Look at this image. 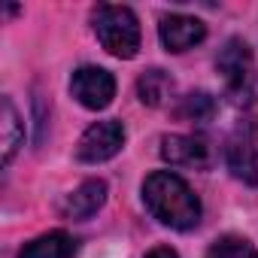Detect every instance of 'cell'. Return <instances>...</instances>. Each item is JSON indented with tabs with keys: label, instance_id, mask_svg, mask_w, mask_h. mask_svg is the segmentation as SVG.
Instances as JSON below:
<instances>
[{
	"label": "cell",
	"instance_id": "6da1fadb",
	"mask_svg": "<svg viewBox=\"0 0 258 258\" xmlns=\"http://www.w3.org/2000/svg\"><path fill=\"white\" fill-rule=\"evenodd\" d=\"M143 201H146L149 213L161 225H167L173 231H191L201 222V201H198V195L191 191V185L182 176H176L170 170H155V173L146 176Z\"/></svg>",
	"mask_w": 258,
	"mask_h": 258
},
{
	"label": "cell",
	"instance_id": "7a4b0ae2",
	"mask_svg": "<svg viewBox=\"0 0 258 258\" xmlns=\"http://www.w3.org/2000/svg\"><path fill=\"white\" fill-rule=\"evenodd\" d=\"M94 34L103 43V49L115 58H134L140 49V22L127 7L100 4L91 13Z\"/></svg>",
	"mask_w": 258,
	"mask_h": 258
},
{
	"label": "cell",
	"instance_id": "3957f363",
	"mask_svg": "<svg viewBox=\"0 0 258 258\" xmlns=\"http://www.w3.org/2000/svg\"><path fill=\"white\" fill-rule=\"evenodd\" d=\"M216 70L222 73V82L237 103L255 100V94H258V61H255V52L246 40H240V37L228 40L216 58Z\"/></svg>",
	"mask_w": 258,
	"mask_h": 258
},
{
	"label": "cell",
	"instance_id": "277c9868",
	"mask_svg": "<svg viewBox=\"0 0 258 258\" xmlns=\"http://www.w3.org/2000/svg\"><path fill=\"white\" fill-rule=\"evenodd\" d=\"M225 161H228V170L240 182L258 185V131H255V121H240L234 127L228 149H225Z\"/></svg>",
	"mask_w": 258,
	"mask_h": 258
},
{
	"label": "cell",
	"instance_id": "5b68a950",
	"mask_svg": "<svg viewBox=\"0 0 258 258\" xmlns=\"http://www.w3.org/2000/svg\"><path fill=\"white\" fill-rule=\"evenodd\" d=\"M121 146H124V124L118 118L94 121L76 143V158L85 164H100V161H109L112 155H118Z\"/></svg>",
	"mask_w": 258,
	"mask_h": 258
},
{
	"label": "cell",
	"instance_id": "8992f818",
	"mask_svg": "<svg viewBox=\"0 0 258 258\" xmlns=\"http://www.w3.org/2000/svg\"><path fill=\"white\" fill-rule=\"evenodd\" d=\"M70 91L85 109H103L115 97V79L103 67H79L70 79Z\"/></svg>",
	"mask_w": 258,
	"mask_h": 258
},
{
	"label": "cell",
	"instance_id": "52a82bcc",
	"mask_svg": "<svg viewBox=\"0 0 258 258\" xmlns=\"http://www.w3.org/2000/svg\"><path fill=\"white\" fill-rule=\"evenodd\" d=\"M161 158L170 167L204 170V167H210V143L204 137H195V134H173V137H164Z\"/></svg>",
	"mask_w": 258,
	"mask_h": 258
},
{
	"label": "cell",
	"instance_id": "ba28073f",
	"mask_svg": "<svg viewBox=\"0 0 258 258\" xmlns=\"http://www.w3.org/2000/svg\"><path fill=\"white\" fill-rule=\"evenodd\" d=\"M158 37L167 52H188L207 37V25L195 16H164L158 25Z\"/></svg>",
	"mask_w": 258,
	"mask_h": 258
},
{
	"label": "cell",
	"instance_id": "9c48e42d",
	"mask_svg": "<svg viewBox=\"0 0 258 258\" xmlns=\"http://www.w3.org/2000/svg\"><path fill=\"white\" fill-rule=\"evenodd\" d=\"M106 204V182L103 179H85L76 191H70L61 204V213L67 219H88Z\"/></svg>",
	"mask_w": 258,
	"mask_h": 258
},
{
	"label": "cell",
	"instance_id": "30bf717a",
	"mask_svg": "<svg viewBox=\"0 0 258 258\" xmlns=\"http://www.w3.org/2000/svg\"><path fill=\"white\" fill-rule=\"evenodd\" d=\"M76 252H79V243L73 234L49 231V234H40L31 243H25L19 258H76Z\"/></svg>",
	"mask_w": 258,
	"mask_h": 258
},
{
	"label": "cell",
	"instance_id": "8fae6325",
	"mask_svg": "<svg viewBox=\"0 0 258 258\" xmlns=\"http://www.w3.org/2000/svg\"><path fill=\"white\" fill-rule=\"evenodd\" d=\"M0 134H4V164H10L25 140V127H22V118L13 106L10 97L0 100Z\"/></svg>",
	"mask_w": 258,
	"mask_h": 258
},
{
	"label": "cell",
	"instance_id": "7c38bea8",
	"mask_svg": "<svg viewBox=\"0 0 258 258\" xmlns=\"http://www.w3.org/2000/svg\"><path fill=\"white\" fill-rule=\"evenodd\" d=\"M137 94L146 106H161L167 103V97L173 94V79L161 70V67H152L146 70L140 79H137Z\"/></svg>",
	"mask_w": 258,
	"mask_h": 258
},
{
	"label": "cell",
	"instance_id": "4fadbf2b",
	"mask_svg": "<svg viewBox=\"0 0 258 258\" xmlns=\"http://www.w3.org/2000/svg\"><path fill=\"white\" fill-rule=\"evenodd\" d=\"M216 109H219V103L207 91H195V94L182 97V103H179V115L188 121H210L216 115Z\"/></svg>",
	"mask_w": 258,
	"mask_h": 258
},
{
	"label": "cell",
	"instance_id": "5bb4252c",
	"mask_svg": "<svg viewBox=\"0 0 258 258\" xmlns=\"http://www.w3.org/2000/svg\"><path fill=\"white\" fill-rule=\"evenodd\" d=\"M207 258H258V249H255L249 240L228 234V237H219V240L207 249Z\"/></svg>",
	"mask_w": 258,
	"mask_h": 258
},
{
	"label": "cell",
	"instance_id": "9a60e30c",
	"mask_svg": "<svg viewBox=\"0 0 258 258\" xmlns=\"http://www.w3.org/2000/svg\"><path fill=\"white\" fill-rule=\"evenodd\" d=\"M146 258H179V255H176V252H173L170 246H155V249H152V252H149Z\"/></svg>",
	"mask_w": 258,
	"mask_h": 258
}]
</instances>
